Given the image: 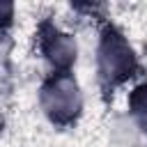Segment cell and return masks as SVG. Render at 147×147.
Segmentation results:
<instances>
[{"label":"cell","instance_id":"obj_2","mask_svg":"<svg viewBox=\"0 0 147 147\" xmlns=\"http://www.w3.org/2000/svg\"><path fill=\"white\" fill-rule=\"evenodd\" d=\"M41 106L53 122H71L80 110V92L69 74H55L41 90Z\"/></svg>","mask_w":147,"mask_h":147},{"label":"cell","instance_id":"obj_5","mask_svg":"<svg viewBox=\"0 0 147 147\" xmlns=\"http://www.w3.org/2000/svg\"><path fill=\"white\" fill-rule=\"evenodd\" d=\"M11 18V5H0V23H9Z\"/></svg>","mask_w":147,"mask_h":147},{"label":"cell","instance_id":"obj_4","mask_svg":"<svg viewBox=\"0 0 147 147\" xmlns=\"http://www.w3.org/2000/svg\"><path fill=\"white\" fill-rule=\"evenodd\" d=\"M131 110H133L138 124L147 131V85H142V87H138L133 92V96H131Z\"/></svg>","mask_w":147,"mask_h":147},{"label":"cell","instance_id":"obj_3","mask_svg":"<svg viewBox=\"0 0 147 147\" xmlns=\"http://www.w3.org/2000/svg\"><path fill=\"white\" fill-rule=\"evenodd\" d=\"M41 48H44V55L57 69H67L76 60V44H74V39L69 34L60 32L57 28H46L41 32Z\"/></svg>","mask_w":147,"mask_h":147},{"label":"cell","instance_id":"obj_1","mask_svg":"<svg viewBox=\"0 0 147 147\" xmlns=\"http://www.w3.org/2000/svg\"><path fill=\"white\" fill-rule=\"evenodd\" d=\"M136 57L131 46L113 28L103 32L99 44V76L106 85H117L133 74Z\"/></svg>","mask_w":147,"mask_h":147}]
</instances>
